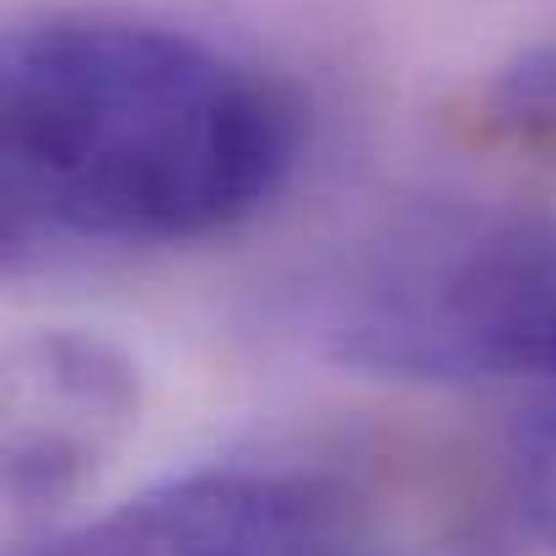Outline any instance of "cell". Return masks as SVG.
I'll use <instances>...</instances> for the list:
<instances>
[{
  "instance_id": "obj_2",
  "label": "cell",
  "mask_w": 556,
  "mask_h": 556,
  "mask_svg": "<svg viewBox=\"0 0 556 556\" xmlns=\"http://www.w3.org/2000/svg\"><path fill=\"white\" fill-rule=\"evenodd\" d=\"M330 357L389 378H552L556 222H465L389 243L341 287Z\"/></svg>"
},
{
  "instance_id": "obj_6",
  "label": "cell",
  "mask_w": 556,
  "mask_h": 556,
  "mask_svg": "<svg viewBox=\"0 0 556 556\" xmlns=\"http://www.w3.org/2000/svg\"><path fill=\"white\" fill-rule=\"evenodd\" d=\"M492 98L508 119L556 130V38L525 43L492 81Z\"/></svg>"
},
{
  "instance_id": "obj_1",
  "label": "cell",
  "mask_w": 556,
  "mask_h": 556,
  "mask_svg": "<svg viewBox=\"0 0 556 556\" xmlns=\"http://www.w3.org/2000/svg\"><path fill=\"white\" fill-rule=\"evenodd\" d=\"M303 98L254 60L125 5H49L0 43L5 238L194 243L292 179Z\"/></svg>"
},
{
  "instance_id": "obj_5",
  "label": "cell",
  "mask_w": 556,
  "mask_h": 556,
  "mask_svg": "<svg viewBox=\"0 0 556 556\" xmlns=\"http://www.w3.org/2000/svg\"><path fill=\"white\" fill-rule=\"evenodd\" d=\"M514 492L530 530L556 546V405L535 410L514 432Z\"/></svg>"
},
{
  "instance_id": "obj_3",
  "label": "cell",
  "mask_w": 556,
  "mask_h": 556,
  "mask_svg": "<svg viewBox=\"0 0 556 556\" xmlns=\"http://www.w3.org/2000/svg\"><path fill=\"white\" fill-rule=\"evenodd\" d=\"M363 508L325 470L227 459L168 476L38 556H357Z\"/></svg>"
},
{
  "instance_id": "obj_7",
  "label": "cell",
  "mask_w": 556,
  "mask_h": 556,
  "mask_svg": "<svg viewBox=\"0 0 556 556\" xmlns=\"http://www.w3.org/2000/svg\"><path fill=\"white\" fill-rule=\"evenodd\" d=\"M357 556H368V552H357Z\"/></svg>"
},
{
  "instance_id": "obj_4",
  "label": "cell",
  "mask_w": 556,
  "mask_h": 556,
  "mask_svg": "<svg viewBox=\"0 0 556 556\" xmlns=\"http://www.w3.org/2000/svg\"><path fill=\"white\" fill-rule=\"evenodd\" d=\"M141 421V368L103 336L38 330L5 357V503L65 508Z\"/></svg>"
}]
</instances>
